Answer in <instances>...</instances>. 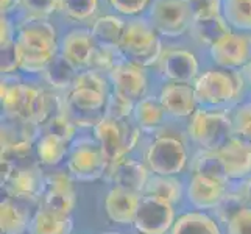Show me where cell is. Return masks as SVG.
<instances>
[{
  "label": "cell",
  "mask_w": 251,
  "mask_h": 234,
  "mask_svg": "<svg viewBox=\"0 0 251 234\" xmlns=\"http://www.w3.org/2000/svg\"><path fill=\"white\" fill-rule=\"evenodd\" d=\"M229 180H245L251 175V142L232 136L219 150Z\"/></svg>",
  "instance_id": "44dd1931"
},
{
  "label": "cell",
  "mask_w": 251,
  "mask_h": 234,
  "mask_svg": "<svg viewBox=\"0 0 251 234\" xmlns=\"http://www.w3.org/2000/svg\"><path fill=\"white\" fill-rule=\"evenodd\" d=\"M145 17L166 42L189 36L194 24L189 0H153Z\"/></svg>",
  "instance_id": "8992f818"
},
{
  "label": "cell",
  "mask_w": 251,
  "mask_h": 234,
  "mask_svg": "<svg viewBox=\"0 0 251 234\" xmlns=\"http://www.w3.org/2000/svg\"><path fill=\"white\" fill-rule=\"evenodd\" d=\"M194 21L207 19L222 14V0H189Z\"/></svg>",
  "instance_id": "7bdbcfd3"
},
{
  "label": "cell",
  "mask_w": 251,
  "mask_h": 234,
  "mask_svg": "<svg viewBox=\"0 0 251 234\" xmlns=\"http://www.w3.org/2000/svg\"><path fill=\"white\" fill-rule=\"evenodd\" d=\"M109 162L95 139L74 141L67 155V170L78 181H95L106 175Z\"/></svg>",
  "instance_id": "30bf717a"
},
{
  "label": "cell",
  "mask_w": 251,
  "mask_h": 234,
  "mask_svg": "<svg viewBox=\"0 0 251 234\" xmlns=\"http://www.w3.org/2000/svg\"><path fill=\"white\" fill-rule=\"evenodd\" d=\"M187 136L203 150L219 152L232 136L231 114L225 109L198 108L187 119Z\"/></svg>",
  "instance_id": "277c9868"
},
{
  "label": "cell",
  "mask_w": 251,
  "mask_h": 234,
  "mask_svg": "<svg viewBox=\"0 0 251 234\" xmlns=\"http://www.w3.org/2000/svg\"><path fill=\"white\" fill-rule=\"evenodd\" d=\"M229 31H231L229 25L220 14L215 17H207V19L194 21L189 31V38L192 39L197 46L204 47L207 50Z\"/></svg>",
  "instance_id": "4316f807"
},
{
  "label": "cell",
  "mask_w": 251,
  "mask_h": 234,
  "mask_svg": "<svg viewBox=\"0 0 251 234\" xmlns=\"http://www.w3.org/2000/svg\"><path fill=\"white\" fill-rule=\"evenodd\" d=\"M2 178L8 197L16 202L41 198L44 190V178L34 166L14 167L2 162Z\"/></svg>",
  "instance_id": "9a60e30c"
},
{
  "label": "cell",
  "mask_w": 251,
  "mask_h": 234,
  "mask_svg": "<svg viewBox=\"0 0 251 234\" xmlns=\"http://www.w3.org/2000/svg\"><path fill=\"white\" fill-rule=\"evenodd\" d=\"M92 131L95 142L100 145L109 164L117 162L133 152L139 144L142 133L134 122H129V119L117 120L106 116L92 128Z\"/></svg>",
  "instance_id": "52a82bcc"
},
{
  "label": "cell",
  "mask_w": 251,
  "mask_h": 234,
  "mask_svg": "<svg viewBox=\"0 0 251 234\" xmlns=\"http://www.w3.org/2000/svg\"><path fill=\"white\" fill-rule=\"evenodd\" d=\"M76 74L78 71L71 63H67L61 55H58L41 77L53 91H71Z\"/></svg>",
  "instance_id": "4dcf8cb0"
},
{
  "label": "cell",
  "mask_w": 251,
  "mask_h": 234,
  "mask_svg": "<svg viewBox=\"0 0 251 234\" xmlns=\"http://www.w3.org/2000/svg\"><path fill=\"white\" fill-rule=\"evenodd\" d=\"M101 234H120L117 231H105V233H101Z\"/></svg>",
  "instance_id": "c3c4849f"
},
{
  "label": "cell",
  "mask_w": 251,
  "mask_h": 234,
  "mask_svg": "<svg viewBox=\"0 0 251 234\" xmlns=\"http://www.w3.org/2000/svg\"><path fill=\"white\" fill-rule=\"evenodd\" d=\"M144 162L153 175L176 177L189 164L186 144L178 136L159 134L147 145Z\"/></svg>",
  "instance_id": "ba28073f"
},
{
  "label": "cell",
  "mask_w": 251,
  "mask_h": 234,
  "mask_svg": "<svg viewBox=\"0 0 251 234\" xmlns=\"http://www.w3.org/2000/svg\"><path fill=\"white\" fill-rule=\"evenodd\" d=\"M226 234H251V208L239 211L226 223Z\"/></svg>",
  "instance_id": "ee69618b"
},
{
  "label": "cell",
  "mask_w": 251,
  "mask_h": 234,
  "mask_svg": "<svg viewBox=\"0 0 251 234\" xmlns=\"http://www.w3.org/2000/svg\"><path fill=\"white\" fill-rule=\"evenodd\" d=\"M170 234H222L219 222L204 211H190L176 217Z\"/></svg>",
  "instance_id": "484cf974"
},
{
  "label": "cell",
  "mask_w": 251,
  "mask_h": 234,
  "mask_svg": "<svg viewBox=\"0 0 251 234\" xmlns=\"http://www.w3.org/2000/svg\"><path fill=\"white\" fill-rule=\"evenodd\" d=\"M153 0H105L106 11L119 14L125 19L142 17L149 13Z\"/></svg>",
  "instance_id": "e575fe53"
},
{
  "label": "cell",
  "mask_w": 251,
  "mask_h": 234,
  "mask_svg": "<svg viewBox=\"0 0 251 234\" xmlns=\"http://www.w3.org/2000/svg\"><path fill=\"white\" fill-rule=\"evenodd\" d=\"M244 208H247V202L240 190L239 189L226 190V194H225V197L222 198V202L214 209L215 219H217V222H222L226 225L239 211L244 209Z\"/></svg>",
  "instance_id": "8d00e7d4"
},
{
  "label": "cell",
  "mask_w": 251,
  "mask_h": 234,
  "mask_svg": "<svg viewBox=\"0 0 251 234\" xmlns=\"http://www.w3.org/2000/svg\"><path fill=\"white\" fill-rule=\"evenodd\" d=\"M16 44L21 52L19 72L24 75H42L47 66L59 55L61 31L46 17H22L16 22Z\"/></svg>",
  "instance_id": "6da1fadb"
},
{
  "label": "cell",
  "mask_w": 251,
  "mask_h": 234,
  "mask_svg": "<svg viewBox=\"0 0 251 234\" xmlns=\"http://www.w3.org/2000/svg\"><path fill=\"white\" fill-rule=\"evenodd\" d=\"M239 190L242 192V195H244L245 202H247V206L251 208V175L244 180V183L240 184Z\"/></svg>",
  "instance_id": "f6af8a7d"
},
{
  "label": "cell",
  "mask_w": 251,
  "mask_h": 234,
  "mask_svg": "<svg viewBox=\"0 0 251 234\" xmlns=\"http://www.w3.org/2000/svg\"><path fill=\"white\" fill-rule=\"evenodd\" d=\"M126 25V19L111 11H103L91 25L89 30L97 47L119 50V42Z\"/></svg>",
  "instance_id": "7402d4cb"
},
{
  "label": "cell",
  "mask_w": 251,
  "mask_h": 234,
  "mask_svg": "<svg viewBox=\"0 0 251 234\" xmlns=\"http://www.w3.org/2000/svg\"><path fill=\"white\" fill-rule=\"evenodd\" d=\"M17 11L22 13V17H51L58 16L59 0H17Z\"/></svg>",
  "instance_id": "d590c367"
},
{
  "label": "cell",
  "mask_w": 251,
  "mask_h": 234,
  "mask_svg": "<svg viewBox=\"0 0 251 234\" xmlns=\"http://www.w3.org/2000/svg\"><path fill=\"white\" fill-rule=\"evenodd\" d=\"M44 89L28 81L5 77L2 80V106L16 122L39 127L41 102Z\"/></svg>",
  "instance_id": "5b68a950"
},
{
  "label": "cell",
  "mask_w": 251,
  "mask_h": 234,
  "mask_svg": "<svg viewBox=\"0 0 251 234\" xmlns=\"http://www.w3.org/2000/svg\"><path fill=\"white\" fill-rule=\"evenodd\" d=\"M122 58L119 53V50L114 49H105V47H97L91 63L92 71H97L100 74L108 75L112 67L117 64L119 59Z\"/></svg>",
  "instance_id": "b9f144b4"
},
{
  "label": "cell",
  "mask_w": 251,
  "mask_h": 234,
  "mask_svg": "<svg viewBox=\"0 0 251 234\" xmlns=\"http://www.w3.org/2000/svg\"><path fill=\"white\" fill-rule=\"evenodd\" d=\"M105 0H59L58 16L67 25L89 27L103 13Z\"/></svg>",
  "instance_id": "603a6c76"
},
{
  "label": "cell",
  "mask_w": 251,
  "mask_h": 234,
  "mask_svg": "<svg viewBox=\"0 0 251 234\" xmlns=\"http://www.w3.org/2000/svg\"><path fill=\"white\" fill-rule=\"evenodd\" d=\"M206 52L215 67L242 71L251 63V34L231 30Z\"/></svg>",
  "instance_id": "8fae6325"
},
{
  "label": "cell",
  "mask_w": 251,
  "mask_h": 234,
  "mask_svg": "<svg viewBox=\"0 0 251 234\" xmlns=\"http://www.w3.org/2000/svg\"><path fill=\"white\" fill-rule=\"evenodd\" d=\"M154 67L164 81L194 83L201 74V63L195 52L186 46H172V42H166Z\"/></svg>",
  "instance_id": "9c48e42d"
},
{
  "label": "cell",
  "mask_w": 251,
  "mask_h": 234,
  "mask_svg": "<svg viewBox=\"0 0 251 234\" xmlns=\"http://www.w3.org/2000/svg\"><path fill=\"white\" fill-rule=\"evenodd\" d=\"M31 220L25 209L13 198H5L0 203V230L2 234H27Z\"/></svg>",
  "instance_id": "f1b7e54d"
},
{
  "label": "cell",
  "mask_w": 251,
  "mask_h": 234,
  "mask_svg": "<svg viewBox=\"0 0 251 234\" xmlns=\"http://www.w3.org/2000/svg\"><path fill=\"white\" fill-rule=\"evenodd\" d=\"M72 88L92 89V91L101 92L105 95H109V92H111V84H109L108 77L105 74L92 71V69H86V71H80L76 74Z\"/></svg>",
  "instance_id": "74e56055"
},
{
  "label": "cell",
  "mask_w": 251,
  "mask_h": 234,
  "mask_svg": "<svg viewBox=\"0 0 251 234\" xmlns=\"http://www.w3.org/2000/svg\"><path fill=\"white\" fill-rule=\"evenodd\" d=\"M234 136L251 142V102L239 103L231 114Z\"/></svg>",
  "instance_id": "ab89813d"
},
{
  "label": "cell",
  "mask_w": 251,
  "mask_h": 234,
  "mask_svg": "<svg viewBox=\"0 0 251 234\" xmlns=\"http://www.w3.org/2000/svg\"><path fill=\"white\" fill-rule=\"evenodd\" d=\"M167 112L159 102L158 94H149L144 99L137 100L133 111V120L142 133H154L164 125Z\"/></svg>",
  "instance_id": "cb8c5ba5"
},
{
  "label": "cell",
  "mask_w": 251,
  "mask_h": 234,
  "mask_svg": "<svg viewBox=\"0 0 251 234\" xmlns=\"http://www.w3.org/2000/svg\"><path fill=\"white\" fill-rule=\"evenodd\" d=\"M74 177L66 172H51L44 178V190L41 195V208L71 215L76 203Z\"/></svg>",
  "instance_id": "2e32d148"
},
{
  "label": "cell",
  "mask_w": 251,
  "mask_h": 234,
  "mask_svg": "<svg viewBox=\"0 0 251 234\" xmlns=\"http://www.w3.org/2000/svg\"><path fill=\"white\" fill-rule=\"evenodd\" d=\"M228 190V186L203 175L190 177L186 189L187 202L198 211L215 209Z\"/></svg>",
  "instance_id": "d6986e66"
},
{
  "label": "cell",
  "mask_w": 251,
  "mask_h": 234,
  "mask_svg": "<svg viewBox=\"0 0 251 234\" xmlns=\"http://www.w3.org/2000/svg\"><path fill=\"white\" fill-rule=\"evenodd\" d=\"M192 84L198 105L211 109H223L239 102L247 88L242 71H226L215 66L201 71Z\"/></svg>",
  "instance_id": "7a4b0ae2"
},
{
  "label": "cell",
  "mask_w": 251,
  "mask_h": 234,
  "mask_svg": "<svg viewBox=\"0 0 251 234\" xmlns=\"http://www.w3.org/2000/svg\"><path fill=\"white\" fill-rule=\"evenodd\" d=\"M16 5L17 0H2V14H11Z\"/></svg>",
  "instance_id": "bcb514c9"
},
{
  "label": "cell",
  "mask_w": 251,
  "mask_h": 234,
  "mask_svg": "<svg viewBox=\"0 0 251 234\" xmlns=\"http://www.w3.org/2000/svg\"><path fill=\"white\" fill-rule=\"evenodd\" d=\"M158 97L167 116L173 119H189L200 108L192 83L164 81Z\"/></svg>",
  "instance_id": "e0dca14e"
},
{
  "label": "cell",
  "mask_w": 251,
  "mask_h": 234,
  "mask_svg": "<svg viewBox=\"0 0 251 234\" xmlns=\"http://www.w3.org/2000/svg\"><path fill=\"white\" fill-rule=\"evenodd\" d=\"M142 194L119 186H112L105 197V211L109 220L119 225H133Z\"/></svg>",
  "instance_id": "ffe728a7"
},
{
  "label": "cell",
  "mask_w": 251,
  "mask_h": 234,
  "mask_svg": "<svg viewBox=\"0 0 251 234\" xmlns=\"http://www.w3.org/2000/svg\"><path fill=\"white\" fill-rule=\"evenodd\" d=\"M242 74H244V78H245L247 86H250V88H251V63H250L247 67L242 69Z\"/></svg>",
  "instance_id": "7dc6e473"
},
{
  "label": "cell",
  "mask_w": 251,
  "mask_h": 234,
  "mask_svg": "<svg viewBox=\"0 0 251 234\" xmlns=\"http://www.w3.org/2000/svg\"><path fill=\"white\" fill-rule=\"evenodd\" d=\"M41 128H42V133L55 136L59 141H63L64 144L71 145L75 139V133H76V128L78 127L72 122V119L69 117L64 111L61 114L51 117L49 122H46Z\"/></svg>",
  "instance_id": "836d02e7"
},
{
  "label": "cell",
  "mask_w": 251,
  "mask_h": 234,
  "mask_svg": "<svg viewBox=\"0 0 251 234\" xmlns=\"http://www.w3.org/2000/svg\"><path fill=\"white\" fill-rule=\"evenodd\" d=\"M67 144L59 141L58 137L42 133L36 144H34V152H36L38 161L44 166H58L66 156L69 155L67 152Z\"/></svg>",
  "instance_id": "d6a6232c"
},
{
  "label": "cell",
  "mask_w": 251,
  "mask_h": 234,
  "mask_svg": "<svg viewBox=\"0 0 251 234\" xmlns=\"http://www.w3.org/2000/svg\"><path fill=\"white\" fill-rule=\"evenodd\" d=\"M95 50H97V44L92 38L89 27L67 25V28L61 31L59 55L67 63H71L78 72L91 69Z\"/></svg>",
  "instance_id": "4fadbf2b"
},
{
  "label": "cell",
  "mask_w": 251,
  "mask_h": 234,
  "mask_svg": "<svg viewBox=\"0 0 251 234\" xmlns=\"http://www.w3.org/2000/svg\"><path fill=\"white\" fill-rule=\"evenodd\" d=\"M106 77L109 80L111 89L122 94L124 97L129 100L137 102L144 99L145 95H149V72H147L145 67L139 64H134L128 61V59L120 58Z\"/></svg>",
  "instance_id": "5bb4252c"
},
{
  "label": "cell",
  "mask_w": 251,
  "mask_h": 234,
  "mask_svg": "<svg viewBox=\"0 0 251 234\" xmlns=\"http://www.w3.org/2000/svg\"><path fill=\"white\" fill-rule=\"evenodd\" d=\"M71 215L55 212L51 209H47V208H39L34 212L30 223L31 234H71Z\"/></svg>",
  "instance_id": "83f0119b"
},
{
  "label": "cell",
  "mask_w": 251,
  "mask_h": 234,
  "mask_svg": "<svg viewBox=\"0 0 251 234\" xmlns=\"http://www.w3.org/2000/svg\"><path fill=\"white\" fill-rule=\"evenodd\" d=\"M27 234H31V233H27Z\"/></svg>",
  "instance_id": "681fc988"
},
{
  "label": "cell",
  "mask_w": 251,
  "mask_h": 234,
  "mask_svg": "<svg viewBox=\"0 0 251 234\" xmlns=\"http://www.w3.org/2000/svg\"><path fill=\"white\" fill-rule=\"evenodd\" d=\"M21 67V52L16 44V39L8 41L2 44V63H0V69H2V75H13L19 72Z\"/></svg>",
  "instance_id": "60d3db41"
},
{
  "label": "cell",
  "mask_w": 251,
  "mask_h": 234,
  "mask_svg": "<svg viewBox=\"0 0 251 234\" xmlns=\"http://www.w3.org/2000/svg\"><path fill=\"white\" fill-rule=\"evenodd\" d=\"M134 105H136V102L129 100L124 97L122 94L111 89L106 99L105 116L111 119H117V120H128L129 117H133Z\"/></svg>",
  "instance_id": "f35d334b"
},
{
  "label": "cell",
  "mask_w": 251,
  "mask_h": 234,
  "mask_svg": "<svg viewBox=\"0 0 251 234\" xmlns=\"http://www.w3.org/2000/svg\"><path fill=\"white\" fill-rule=\"evenodd\" d=\"M175 220V205L153 195H142L133 227L139 234H166Z\"/></svg>",
  "instance_id": "7c38bea8"
},
{
  "label": "cell",
  "mask_w": 251,
  "mask_h": 234,
  "mask_svg": "<svg viewBox=\"0 0 251 234\" xmlns=\"http://www.w3.org/2000/svg\"><path fill=\"white\" fill-rule=\"evenodd\" d=\"M190 170H192L194 175H203L207 178H212L226 186L231 181L226 166H225V161L219 152L200 149L194 155V158L190 159Z\"/></svg>",
  "instance_id": "d4e9b609"
},
{
  "label": "cell",
  "mask_w": 251,
  "mask_h": 234,
  "mask_svg": "<svg viewBox=\"0 0 251 234\" xmlns=\"http://www.w3.org/2000/svg\"><path fill=\"white\" fill-rule=\"evenodd\" d=\"M222 16L231 30L251 34V0H222Z\"/></svg>",
  "instance_id": "1f68e13d"
},
{
  "label": "cell",
  "mask_w": 251,
  "mask_h": 234,
  "mask_svg": "<svg viewBox=\"0 0 251 234\" xmlns=\"http://www.w3.org/2000/svg\"><path fill=\"white\" fill-rule=\"evenodd\" d=\"M106 180L114 186L133 190L137 194H144L147 181L150 178V170L144 161H137L125 156L114 164H109L106 172Z\"/></svg>",
  "instance_id": "ac0fdd59"
},
{
  "label": "cell",
  "mask_w": 251,
  "mask_h": 234,
  "mask_svg": "<svg viewBox=\"0 0 251 234\" xmlns=\"http://www.w3.org/2000/svg\"><path fill=\"white\" fill-rule=\"evenodd\" d=\"M164 41L145 16L126 19V25L119 42V53L124 59L145 69L154 67L162 55Z\"/></svg>",
  "instance_id": "3957f363"
},
{
  "label": "cell",
  "mask_w": 251,
  "mask_h": 234,
  "mask_svg": "<svg viewBox=\"0 0 251 234\" xmlns=\"http://www.w3.org/2000/svg\"><path fill=\"white\" fill-rule=\"evenodd\" d=\"M183 194H184L183 183L176 177L151 175L149 181H147V186L142 195H153L172 205H176L181 202Z\"/></svg>",
  "instance_id": "f546056e"
}]
</instances>
